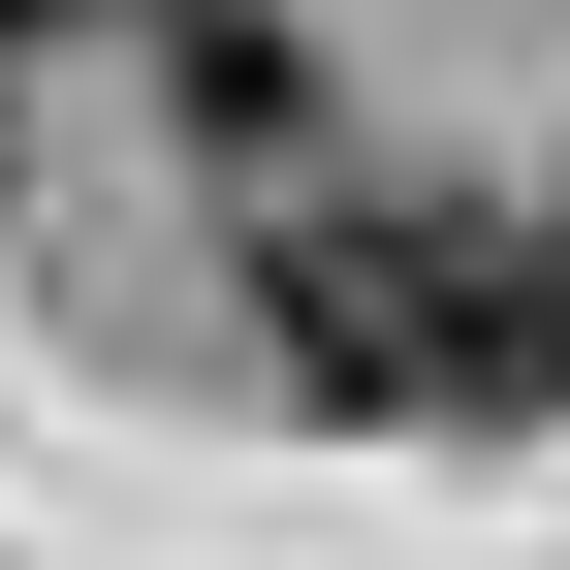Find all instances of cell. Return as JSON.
<instances>
[{
  "label": "cell",
  "instance_id": "obj_1",
  "mask_svg": "<svg viewBox=\"0 0 570 570\" xmlns=\"http://www.w3.org/2000/svg\"><path fill=\"white\" fill-rule=\"evenodd\" d=\"M254 285L348 412H570V254L444 190H254Z\"/></svg>",
  "mask_w": 570,
  "mask_h": 570
},
{
  "label": "cell",
  "instance_id": "obj_2",
  "mask_svg": "<svg viewBox=\"0 0 570 570\" xmlns=\"http://www.w3.org/2000/svg\"><path fill=\"white\" fill-rule=\"evenodd\" d=\"M0 32H190V0H0Z\"/></svg>",
  "mask_w": 570,
  "mask_h": 570
},
{
  "label": "cell",
  "instance_id": "obj_3",
  "mask_svg": "<svg viewBox=\"0 0 570 570\" xmlns=\"http://www.w3.org/2000/svg\"><path fill=\"white\" fill-rule=\"evenodd\" d=\"M539 254H570V223H539Z\"/></svg>",
  "mask_w": 570,
  "mask_h": 570
}]
</instances>
